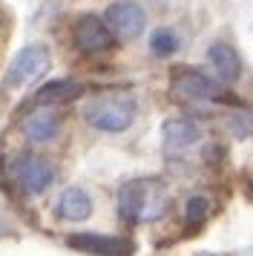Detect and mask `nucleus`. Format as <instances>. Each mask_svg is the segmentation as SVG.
<instances>
[{
    "instance_id": "obj_1",
    "label": "nucleus",
    "mask_w": 253,
    "mask_h": 256,
    "mask_svg": "<svg viewBox=\"0 0 253 256\" xmlns=\"http://www.w3.org/2000/svg\"><path fill=\"white\" fill-rule=\"evenodd\" d=\"M167 208H170V193L156 178H136L118 190V213L130 224L156 222L167 213Z\"/></svg>"
},
{
    "instance_id": "obj_2",
    "label": "nucleus",
    "mask_w": 253,
    "mask_h": 256,
    "mask_svg": "<svg viewBox=\"0 0 253 256\" xmlns=\"http://www.w3.org/2000/svg\"><path fill=\"white\" fill-rule=\"evenodd\" d=\"M138 104L130 92H106L84 106V121L101 132H124L136 121Z\"/></svg>"
},
{
    "instance_id": "obj_3",
    "label": "nucleus",
    "mask_w": 253,
    "mask_h": 256,
    "mask_svg": "<svg viewBox=\"0 0 253 256\" xmlns=\"http://www.w3.org/2000/svg\"><path fill=\"white\" fill-rule=\"evenodd\" d=\"M170 90L178 101H184V104H213V101H222V98H224L222 86H218L213 78H207L204 72L193 70V66L172 70Z\"/></svg>"
},
{
    "instance_id": "obj_4",
    "label": "nucleus",
    "mask_w": 253,
    "mask_h": 256,
    "mask_svg": "<svg viewBox=\"0 0 253 256\" xmlns=\"http://www.w3.org/2000/svg\"><path fill=\"white\" fill-rule=\"evenodd\" d=\"M49 49L44 44H32V46H23L14 58H12L9 70L3 75V90H18V86H26V84L38 81L46 70H49Z\"/></svg>"
},
{
    "instance_id": "obj_5",
    "label": "nucleus",
    "mask_w": 253,
    "mask_h": 256,
    "mask_svg": "<svg viewBox=\"0 0 253 256\" xmlns=\"http://www.w3.org/2000/svg\"><path fill=\"white\" fill-rule=\"evenodd\" d=\"M104 20L112 29L115 38H121V40H136V38L144 32V26H147V14H144V9H141L138 3H132V0H115V3L106 6Z\"/></svg>"
},
{
    "instance_id": "obj_6",
    "label": "nucleus",
    "mask_w": 253,
    "mask_h": 256,
    "mask_svg": "<svg viewBox=\"0 0 253 256\" xmlns=\"http://www.w3.org/2000/svg\"><path fill=\"white\" fill-rule=\"evenodd\" d=\"M72 38H75V46L80 52H86V55H101V52H110L115 46L112 29L98 14H84L78 24H75Z\"/></svg>"
},
{
    "instance_id": "obj_7",
    "label": "nucleus",
    "mask_w": 253,
    "mask_h": 256,
    "mask_svg": "<svg viewBox=\"0 0 253 256\" xmlns=\"http://www.w3.org/2000/svg\"><path fill=\"white\" fill-rule=\"evenodd\" d=\"M69 248L92 256H132L136 244L121 236H101V233H72L66 239Z\"/></svg>"
},
{
    "instance_id": "obj_8",
    "label": "nucleus",
    "mask_w": 253,
    "mask_h": 256,
    "mask_svg": "<svg viewBox=\"0 0 253 256\" xmlns=\"http://www.w3.org/2000/svg\"><path fill=\"white\" fill-rule=\"evenodd\" d=\"M14 182L23 187V193L40 196V193H46L49 184L55 182V167L46 164L44 158H34V156L18 158V162H14Z\"/></svg>"
},
{
    "instance_id": "obj_9",
    "label": "nucleus",
    "mask_w": 253,
    "mask_h": 256,
    "mask_svg": "<svg viewBox=\"0 0 253 256\" xmlns=\"http://www.w3.org/2000/svg\"><path fill=\"white\" fill-rule=\"evenodd\" d=\"M161 138H164V150L170 156H176V152H184V150H190L193 144H198L202 130L190 118H170L161 127Z\"/></svg>"
},
{
    "instance_id": "obj_10",
    "label": "nucleus",
    "mask_w": 253,
    "mask_h": 256,
    "mask_svg": "<svg viewBox=\"0 0 253 256\" xmlns=\"http://www.w3.org/2000/svg\"><path fill=\"white\" fill-rule=\"evenodd\" d=\"M55 213L58 219H66V222H84L92 216V198L86 190L80 187H66L55 202Z\"/></svg>"
},
{
    "instance_id": "obj_11",
    "label": "nucleus",
    "mask_w": 253,
    "mask_h": 256,
    "mask_svg": "<svg viewBox=\"0 0 253 256\" xmlns=\"http://www.w3.org/2000/svg\"><path fill=\"white\" fill-rule=\"evenodd\" d=\"M207 58H210V66L218 72V78L222 81H236L242 75V58L239 52L230 46V44H224V40H216L213 46L207 49Z\"/></svg>"
},
{
    "instance_id": "obj_12",
    "label": "nucleus",
    "mask_w": 253,
    "mask_h": 256,
    "mask_svg": "<svg viewBox=\"0 0 253 256\" xmlns=\"http://www.w3.org/2000/svg\"><path fill=\"white\" fill-rule=\"evenodd\" d=\"M84 92V86L78 81H69V78H58V81L44 84L38 92H34V104L40 106H55V104H66V101H75L78 95Z\"/></svg>"
},
{
    "instance_id": "obj_13",
    "label": "nucleus",
    "mask_w": 253,
    "mask_h": 256,
    "mask_svg": "<svg viewBox=\"0 0 253 256\" xmlns=\"http://www.w3.org/2000/svg\"><path fill=\"white\" fill-rule=\"evenodd\" d=\"M60 130V118L55 112H34L23 121V136L29 141H52Z\"/></svg>"
},
{
    "instance_id": "obj_14",
    "label": "nucleus",
    "mask_w": 253,
    "mask_h": 256,
    "mask_svg": "<svg viewBox=\"0 0 253 256\" xmlns=\"http://www.w3.org/2000/svg\"><path fill=\"white\" fill-rule=\"evenodd\" d=\"M178 49V35L172 29H156L152 38H150V52L158 55V58H167Z\"/></svg>"
},
{
    "instance_id": "obj_15",
    "label": "nucleus",
    "mask_w": 253,
    "mask_h": 256,
    "mask_svg": "<svg viewBox=\"0 0 253 256\" xmlns=\"http://www.w3.org/2000/svg\"><path fill=\"white\" fill-rule=\"evenodd\" d=\"M207 210H210V202H207L204 196L187 198V204H184V224H187V230L198 228V224L207 219Z\"/></svg>"
},
{
    "instance_id": "obj_16",
    "label": "nucleus",
    "mask_w": 253,
    "mask_h": 256,
    "mask_svg": "<svg viewBox=\"0 0 253 256\" xmlns=\"http://www.w3.org/2000/svg\"><path fill=\"white\" fill-rule=\"evenodd\" d=\"M230 127L236 136H253V112H233Z\"/></svg>"
},
{
    "instance_id": "obj_17",
    "label": "nucleus",
    "mask_w": 253,
    "mask_h": 256,
    "mask_svg": "<svg viewBox=\"0 0 253 256\" xmlns=\"http://www.w3.org/2000/svg\"><path fill=\"white\" fill-rule=\"evenodd\" d=\"M6 230H9V224H6V222L0 219V236H3V233H6Z\"/></svg>"
},
{
    "instance_id": "obj_18",
    "label": "nucleus",
    "mask_w": 253,
    "mask_h": 256,
    "mask_svg": "<svg viewBox=\"0 0 253 256\" xmlns=\"http://www.w3.org/2000/svg\"><path fill=\"white\" fill-rule=\"evenodd\" d=\"M233 256H244V254H233Z\"/></svg>"
}]
</instances>
